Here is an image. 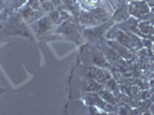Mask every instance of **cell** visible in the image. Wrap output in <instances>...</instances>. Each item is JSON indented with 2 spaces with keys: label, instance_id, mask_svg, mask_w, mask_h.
<instances>
[{
  "label": "cell",
  "instance_id": "6da1fadb",
  "mask_svg": "<svg viewBox=\"0 0 154 115\" xmlns=\"http://www.w3.org/2000/svg\"><path fill=\"white\" fill-rule=\"evenodd\" d=\"M79 61L84 66H97L106 69H110V64L106 60L103 52L100 51L94 44L84 45L81 48Z\"/></svg>",
  "mask_w": 154,
  "mask_h": 115
},
{
  "label": "cell",
  "instance_id": "7a4b0ae2",
  "mask_svg": "<svg viewBox=\"0 0 154 115\" xmlns=\"http://www.w3.org/2000/svg\"><path fill=\"white\" fill-rule=\"evenodd\" d=\"M77 74L83 75L85 77H89L97 81L98 83L105 85V83L112 78V73L109 69L97 67V66H84V64H78L76 67Z\"/></svg>",
  "mask_w": 154,
  "mask_h": 115
},
{
  "label": "cell",
  "instance_id": "3957f363",
  "mask_svg": "<svg viewBox=\"0 0 154 115\" xmlns=\"http://www.w3.org/2000/svg\"><path fill=\"white\" fill-rule=\"evenodd\" d=\"M21 16L17 12L11 14L6 20L4 28H2V33L5 36H11V35H23L29 37V31L26 28V26L22 23Z\"/></svg>",
  "mask_w": 154,
  "mask_h": 115
},
{
  "label": "cell",
  "instance_id": "277c9868",
  "mask_svg": "<svg viewBox=\"0 0 154 115\" xmlns=\"http://www.w3.org/2000/svg\"><path fill=\"white\" fill-rule=\"evenodd\" d=\"M84 26L81 24H76L70 21H63L55 30V33L63 35L64 39H68L74 43H78L81 39V35L83 31Z\"/></svg>",
  "mask_w": 154,
  "mask_h": 115
},
{
  "label": "cell",
  "instance_id": "5b68a950",
  "mask_svg": "<svg viewBox=\"0 0 154 115\" xmlns=\"http://www.w3.org/2000/svg\"><path fill=\"white\" fill-rule=\"evenodd\" d=\"M113 24H114V23H113L112 21H107V22H103V23L98 24V26H88V28H84L83 29L82 35L89 40V43L96 44L99 40H101L103 38H105L106 31H107Z\"/></svg>",
  "mask_w": 154,
  "mask_h": 115
},
{
  "label": "cell",
  "instance_id": "8992f818",
  "mask_svg": "<svg viewBox=\"0 0 154 115\" xmlns=\"http://www.w3.org/2000/svg\"><path fill=\"white\" fill-rule=\"evenodd\" d=\"M116 42H119L120 44H122L123 46L128 47L129 50H131L132 52L139 51L143 47V43H141V38L139 36H137L132 32H127L119 30L115 36Z\"/></svg>",
  "mask_w": 154,
  "mask_h": 115
},
{
  "label": "cell",
  "instance_id": "52a82bcc",
  "mask_svg": "<svg viewBox=\"0 0 154 115\" xmlns=\"http://www.w3.org/2000/svg\"><path fill=\"white\" fill-rule=\"evenodd\" d=\"M128 9L131 16L139 19L141 15L149 12V6L146 0H132L128 4Z\"/></svg>",
  "mask_w": 154,
  "mask_h": 115
},
{
  "label": "cell",
  "instance_id": "ba28073f",
  "mask_svg": "<svg viewBox=\"0 0 154 115\" xmlns=\"http://www.w3.org/2000/svg\"><path fill=\"white\" fill-rule=\"evenodd\" d=\"M53 22H52L51 17L48 15H44L43 17H40L39 20H37L36 22L31 23V26L33 29V31L36 32V35L42 37L43 35H45L48 30H51L53 28Z\"/></svg>",
  "mask_w": 154,
  "mask_h": 115
},
{
  "label": "cell",
  "instance_id": "9c48e42d",
  "mask_svg": "<svg viewBox=\"0 0 154 115\" xmlns=\"http://www.w3.org/2000/svg\"><path fill=\"white\" fill-rule=\"evenodd\" d=\"M106 42H107V44H108L120 57L122 58V59H124V60H130V59H136V58H137L136 52H132L131 50H129L128 47L123 46L122 44H120L119 42H116L114 39H110V40L106 39Z\"/></svg>",
  "mask_w": 154,
  "mask_h": 115
},
{
  "label": "cell",
  "instance_id": "30bf717a",
  "mask_svg": "<svg viewBox=\"0 0 154 115\" xmlns=\"http://www.w3.org/2000/svg\"><path fill=\"white\" fill-rule=\"evenodd\" d=\"M128 4L125 0H121V2H120V5L117 6L115 11H114V13L112 15V17H110V21L113 22V23H120V22H123V21H125L127 19H129L131 15L129 13V9H128Z\"/></svg>",
  "mask_w": 154,
  "mask_h": 115
},
{
  "label": "cell",
  "instance_id": "8fae6325",
  "mask_svg": "<svg viewBox=\"0 0 154 115\" xmlns=\"http://www.w3.org/2000/svg\"><path fill=\"white\" fill-rule=\"evenodd\" d=\"M138 23H139V20L134 17V16H130L129 19H127L123 22H120V23H115L117 28L122 31H127V32H132L137 36L141 37V32L139 31L138 29Z\"/></svg>",
  "mask_w": 154,
  "mask_h": 115
},
{
  "label": "cell",
  "instance_id": "7c38bea8",
  "mask_svg": "<svg viewBox=\"0 0 154 115\" xmlns=\"http://www.w3.org/2000/svg\"><path fill=\"white\" fill-rule=\"evenodd\" d=\"M99 96L103 98V100H105L108 104H113V105H116V98L114 96V93H112L110 91H108L107 89H101L100 91H98Z\"/></svg>",
  "mask_w": 154,
  "mask_h": 115
},
{
  "label": "cell",
  "instance_id": "4fadbf2b",
  "mask_svg": "<svg viewBox=\"0 0 154 115\" xmlns=\"http://www.w3.org/2000/svg\"><path fill=\"white\" fill-rule=\"evenodd\" d=\"M103 88L105 89H107L108 91H110L112 93H114V96H117L121 91H120V84L116 82L115 79L112 77L110 79H108L106 83H105V85H103Z\"/></svg>",
  "mask_w": 154,
  "mask_h": 115
},
{
  "label": "cell",
  "instance_id": "5bb4252c",
  "mask_svg": "<svg viewBox=\"0 0 154 115\" xmlns=\"http://www.w3.org/2000/svg\"><path fill=\"white\" fill-rule=\"evenodd\" d=\"M151 97H152L151 90L144 89V90H140L132 99H137V100H148V99H151Z\"/></svg>",
  "mask_w": 154,
  "mask_h": 115
},
{
  "label": "cell",
  "instance_id": "9a60e30c",
  "mask_svg": "<svg viewBox=\"0 0 154 115\" xmlns=\"http://www.w3.org/2000/svg\"><path fill=\"white\" fill-rule=\"evenodd\" d=\"M48 16L51 17L52 22H53V24L54 26H59V24H61L63 21L61 19V15H60V12H59L58 9L55 8V9H53L52 12L48 13Z\"/></svg>",
  "mask_w": 154,
  "mask_h": 115
},
{
  "label": "cell",
  "instance_id": "2e32d148",
  "mask_svg": "<svg viewBox=\"0 0 154 115\" xmlns=\"http://www.w3.org/2000/svg\"><path fill=\"white\" fill-rule=\"evenodd\" d=\"M40 5H42V8H43V11H44L45 13H50V12H52L53 9H55V8H57L55 5L52 2L51 0H44V1H40Z\"/></svg>",
  "mask_w": 154,
  "mask_h": 115
},
{
  "label": "cell",
  "instance_id": "e0dca14e",
  "mask_svg": "<svg viewBox=\"0 0 154 115\" xmlns=\"http://www.w3.org/2000/svg\"><path fill=\"white\" fill-rule=\"evenodd\" d=\"M26 5L30 6L32 9H35V11H37V9H40V8H42L40 0H28V1H26Z\"/></svg>",
  "mask_w": 154,
  "mask_h": 115
},
{
  "label": "cell",
  "instance_id": "ac0fdd59",
  "mask_svg": "<svg viewBox=\"0 0 154 115\" xmlns=\"http://www.w3.org/2000/svg\"><path fill=\"white\" fill-rule=\"evenodd\" d=\"M141 43H143V47L151 50L152 48V44H153V40L151 38H141Z\"/></svg>",
  "mask_w": 154,
  "mask_h": 115
},
{
  "label": "cell",
  "instance_id": "d6986e66",
  "mask_svg": "<svg viewBox=\"0 0 154 115\" xmlns=\"http://www.w3.org/2000/svg\"><path fill=\"white\" fill-rule=\"evenodd\" d=\"M152 16H153V13L149 11L148 13H145L144 15H141L138 20H139V21H149V20L152 19Z\"/></svg>",
  "mask_w": 154,
  "mask_h": 115
},
{
  "label": "cell",
  "instance_id": "ffe728a7",
  "mask_svg": "<svg viewBox=\"0 0 154 115\" xmlns=\"http://www.w3.org/2000/svg\"><path fill=\"white\" fill-rule=\"evenodd\" d=\"M147 110L149 112V114H153L154 115V102H152V104L149 105V107H148Z\"/></svg>",
  "mask_w": 154,
  "mask_h": 115
},
{
  "label": "cell",
  "instance_id": "44dd1931",
  "mask_svg": "<svg viewBox=\"0 0 154 115\" xmlns=\"http://www.w3.org/2000/svg\"><path fill=\"white\" fill-rule=\"evenodd\" d=\"M146 2L148 4V6L152 7L154 5V0H146Z\"/></svg>",
  "mask_w": 154,
  "mask_h": 115
},
{
  "label": "cell",
  "instance_id": "7402d4cb",
  "mask_svg": "<svg viewBox=\"0 0 154 115\" xmlns=\"http://www.w3.org/2000/svg\"><path fill=\"white\" fill-rule=\"evenodd\" d=\"M151 51H152V54L154 55V40H153V44H152V48H151Z\"/></svg>",
  "mask_w": 154,
  "mask_h": 115
},
{
  "label": "cell",
  "instance_id": "603a6c76",
  "mask_svg": "<svg viewBox=\"0 0 154 115\" xmlns=\"http://www.w3.org/2000/svg\"><path fill=\"white\" fill-rule=\"evenodd\" d=\"M149 22H151V23H152V24L154 26V14H153V16H152V19L149 20Z\"/></svg>",
  "mask_w": 154,
  "mask_h": 115
},
{
  "label": "cell",
  "instance_id": "cb8c5ba5",
  "mask_svg": "<svg viewBox=\"0 0 154 115\" xmlns=\"http://www.w3.org/2000/svg\"><path fill=\"white\" fill-rule=\"evenodd\" d=\"M151 100H152V102H154V93H152V97H151Z\"/></svg>",
  "mask_w": 154,
  "mask_h": 115
}]
</instances>
